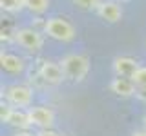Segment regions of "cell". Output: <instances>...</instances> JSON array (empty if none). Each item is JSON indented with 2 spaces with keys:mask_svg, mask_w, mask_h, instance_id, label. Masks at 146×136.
I'll list each match as a JSON object with an SVG mask.
<instances>
[{
  "mask_svg": "<svg viewBox=\"0 0 146 136\" xmlns=\"http://www.w3.org/2000/svg\"><path fill=\"white\" fill-rule=\"evenodd\" d=\"M38 75L48 85H58L66 78L64 71H62V65L60 63H55V62H44L38 69Z\"/></svg>",
  "mask_w": 146,
  "mask_h": 136,
  "instance_id": "6",
  "label": "cell"
},
{
  "mask_svg": "<svg viewBox=\"0 0 146 136\" xmlns=\"http://www.w3.org/2000/svg\"><path fill=\"white\" fill-rule=\"evenodd\" d=\"M36 134H38V136H60L57 131H51V129H40Z\"/></svg>",
  "mask_w": 146,
  "mask_h": 136,
  "instance_id": "16",
  "label": "cell"
},
{
  "mask_svg": "<svg viewBox=\"0 0 146 136\" xmlns=\"http://www.w3.org/2000/svg\"><path fill=\"white\" fill-rule=\"evenodd\" d=\"M131 136H146V131H135Z\"/></svg>",
  "mask_w": 146,
  "mask_h": 136,
  "instance_id": "18",
  "label": "cell"
},
{
  "mask_svg": "<svg viewBox=\"0 0 146 136\" xmlns=\"http://www.w3.org/2000/svg\"><path fill=\"white\" fill-rule=\"evenodd\" d=\"M15 40H17V44L20 45V47H24V49H27V51H31V53L40 51L42 45H44L42 33H38L36 29H29V27L18 29L15 33Z\"/></svg>",
  "mask_w": 146,
  "mask_h": 136,
  "instance_id": "4",
  "label": "cell"
},
{
  "mask_svg": "<svg viewBox=\"0 0 146 136\" xmlns=\"http://www.w3.org/2000/svg\"><path fill=\"white\" fill-rule=\"evenodd\" d=\"M139 67L141 65L137 63V60H133L130 56H117L113 60V73L117 76H122V78H131Z\"/></svg>",
  "mask_w": 146,
  "mask_h": 136,
  "instance_id": "8",
  "label": "cell"
},
{
  "mask_svg": "<svg viewBox=\"0 0 146 136\" xmlns=\"http://www.w3.org/2000/svg\"><path fill=\"white\" fill-rule=\"evenodd\" d=\"M110 89H111V93H115L117 96H121V98H130V96H133V94H135L137 85L133 84V80H131V78L117 76V78L111 80Z\"/></svg>",
  "mask_w": 146,
  "mask_h": 136,
  "instance_id": "9",
  "label": "cell"
},
{
  "mask_svg": "<svg viewBox=\"0 0 146 136\" xmlns=\"http://www.w3.org/2000/svg\"><path fill=\"white\" fill-rule=\"evenodd\" d=\"M115 2H119V4H121V2H130V0H115Z\"/></svg>",
  "mask_w": 146,
  "mask_h": 136,
  "instance_id": "19",
  "label": "cell"
},
{
  "mask_svg": "<svg viewBox=\"0 0 146 136\" xmlns=\"http://www.w3.org/2000/svg\"><path fill=\"white\" fill-rule=\"evenodd\" d=\"M24 7L35 15H42L49 9V0H22Z\"/></svg>",
  "mask_w": 146,
  "mask_h": 136,
  "instance_id": "12",
  "label": "cell"
},
{
  "mask_svg": "<svg viewBox=\"0 0 146 136\" xmlns=\"http://www.w3.org/2000/svg\"><path fill=\"white\" fill-rule=\"evenodd\" d=\"M0 6L7 13H17L20 9H24V2L22 0H0Z\"/></svg>",
  "mask_w": 146,
  "mask_h": 136,
  "instance_id": "14",
  "label": "cell"
},
{
  "mask_svg": "<svg viewBox=\"0 0 146 136\" xmlns=\"http://www.w3.org/2000/svg\"><path fill=\"white\" fill-rule=\"evenodd\" d=\"M60 65H62L64 76L68 80L80 82L90 73V58L86 54H68V56L62 58Z\"/></svg>",
  "mask_w": 146,
  "mask_h": 136,
  "instance_id": "1",
  "label": "cell"
},
{
  "mask_svg": "<svg viewBox=\"0 0 146 136\" xmlns=\"http://www.w3.org/2000/svg\"><path fill=\"white\" fill-rule=\"evenodd\" d=\"M44 33L49 38L57 40V42H71L75 38V27H73L66 18L53 16L48 18L44 24Z\"/></svg>",
  "mask_w": 146,
  "mask_h": 136,
  "instance_id": "2",
  "label": "cell"
},
{
  "mask_svg": "<svg viewBox=\"0 0 146 136\" xmlns=\"http://www.w3.org/2000/svg\"><path fill=\"white\" fill-rule=\"evenodd\" d=\"M31 125H36L40 129H51L55 124V112L49 107H29L27 109Z\"/></svg>",
  "mask_w": 146,
  "mask_h": 136,
  "instance_id": "5",
  "label": "cell"
},
{
  "mask_svg": "<svg viewBox=\"0 0 146 136\" xmlns=\"http://www.w3.org/2000/svg\"><path fill=\"white\" fill-rule=\"evenodd\" d=\"M15 136H38V134H35V133H29V131H18V133L15 134Z\"/></svg>",
  "mask_w": 146,
  "mask_h": 136,
  "instance_id": "17",
  "label": "cell"
},
{
  "mask_svg": "<svg viewBox=\"0 0 146 136\" xmlns=\"http://www.w3.org/2000/svg\"><path fill=\"white\" fill-rule=\"evenodd\" d=\"M0 63H2V67L7 73H13V75L22 73L24 67H26L24 58L17 56V54H11V53H2V54H0Z\"/></svg>",
  "mask_w": 146,
  "mask_h": 136,
  "instance_id": "11",
  "label": "cell"
},
{
  "mask_svg": "<svg viewBox=\"0 0 146 136\" xmlns=\"http://www.w3.org/2000/svg\"><path fill=\"white\" fill-rule=\"evenodd\" d=\"M2 120L7 122V124L13 125V127H18V129H26V127L31 125L29 114H27V112L18 111V109H11V107H7L6 112L2 111Z\"/></svg>",
  "mask_w": 146,
  "mask_h": 136,
  "instance_id": "10",
  "label": "cell"
},
{
  "mask_svg": "<svg viewBox=\"0 0 146 136\" xmlns=\"http://www.w3.org/2000/svg\"><path fill=\"white\" fill-rule=\"evenodd\" d=\"M6 100L13 107H29L33 103V89L27 85H9L6 89Z\"/></svg>",
  "mask_w": 146,
  "mask_h": 136,
  "instance_id": "3",
  "label": "cell"
},
{
  "mask_svg": "<svg viewBox=\"0 0 146 136\" xmlns=\"http://www.w3.org/2000/svg\"><path fill=\"white\" fill-rule=\"evenodd\" d=\"M97 15L110 24H115L122 18V7L115 0H102L100 6L97 7Z\"/></svg>",
  "mask_w": 146,
  "mask_h": 136,
  "instance_id": "7",
  "label": "cell"
},
{
  "mask_svg": "<svg viewBox=\"0 0 146 136\" xmlns=\"http://www.w3.org/2000/svg\"><path fill=\"white\" fill-rule=\"evenodd\" d=\"M100 2H102V0H73V4H75L77 7L86 9V11H88V9H95V11H97Z\"/></svg>",
  "mask_w": 146,
  "mask_h": 136,
  "instance_id": "15",
  "label": "cell"
},
{
  "mask_svg": "<svg viewBox=\"0 0 146 136\" xmlns=\"http://www.w3.org/2000/svg\"><path fill=\"white\" fill-rule=\"evenodd\" d=\"M133 84L137 85V89H141L143 93H146V67H139L137 73L131 76Z\"/></svg>",
  "mask_w": 146,
  "mask_h": 136,
  "instance_id": "13",
  "label": "cell"
}]
</instances>
